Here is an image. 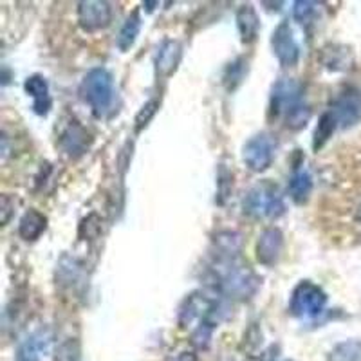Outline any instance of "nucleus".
<instances>
[{"instance_id":"4","label":"nucleus","mask_w":361,"mask_h":361,"mask_svg":"<svg viewBox=\"0 0 361 361\" xmlns=\"http://www.w3.org/2000/svg\"><path fill=\"white\" fill-rule=\"evenodd\" d=\"M243 212L244 215L255 221L280 217L286 212V204H283V195L279 185L266 179L251 186L243 201Z\"/></svg>"},{"instance_id":"31","label":"nucleus","mask_w":361,"mask_h":361,"mask_svg":"<svg viewBox=\"0 0 361 361\" xmlns=\"http://www.w3.org/2000/svg\"><path fill=\"white\" fill-rule=\"evenodd\" d=\"M176 361H199L197 354L192 353V350H185V353H180L179 356L176 357Z\"/></svg>"},{"instance_id":"14","label":"nucleus","mask_w":361,"mask_h":361,"mask_svg":"<svg viewBox=\"0 0 361 361\" xmlns=\"http://www.w3.org/2000/svg\"><path fill=\"white\" fill-rule=\"evenodd\" d=\"M90 143H92V137L78 121H71L66 130L62 132V135H60V148L74 159L83 156L89 150Z\"/></svg>"},{"instance_id":"22","label":"nucleus","mask_w":361,"mask_h":361,"mask_svg":"<svg viewBox=\"0 0 361 361\" xmlns=\"http://www.w3.org/2000/svg\"><path fill=\"white\" fill-rule=\"evenodd\" d=\"M247 74V60L246 58H237L231 63H228V67L224 69L222 74V83H224L226 90L228 92H233L240 83L244 82Z\"/></svg>"},{"instance_id":"9","label":"nucleus","mask_w":361,"mask_h":361,"mask_svg":"<svg viewBox=\"0 0 361 361\" xmlns=\"http://www.w3.org/2000/svg\"><path fill=\"white\" fill-rule=\"evenodd\" d=\"M271 49L283 67H295L300 60V45L288 20L280 22L271 35Z\"/></svg>"},{"instance_id":"20","label":"nucleus","mask_w":361,"mask_h":361,"mask_svg":"<svg viewBox=\"0 0 361 361\" xmlns=\"http://www.w3.org/2000/svg\"><path fill=\"white\" fill-rule=\"evenodd\" d=\"M141 25H143V20H141L140 13H130L127 20H125V24L119 29L118 40H116V45H118V49L121 53H127L132 45L135 44V40H137V37L141 33Z\"/></svg>"},{"instance_id":"18","label":"nucleus","mask_w":361,"mask_h":361,"mask_svg":"<svg viewBox=\"0 0 361 361\" xmlns=\"http://www.w3.org/2000/svg\"><path fill=\"white\" fill-rule=\"evenodd\" d=\"M45 230H47V217L35 208L27 209L18 222V235L25 243L38 240L45 233Z\"/></svg>"},{"instance_id":"13","label":"nucleus","mask_w":361,"mask_h":361,"mask_svg":"<svg viewBox=\"0 0 361 361\" xmlns=\"http://www.w3.org/2000/svg\"><path fill=\"white\" fill-rule=\"evenodd\" d=\"M25 94L33 99V112L37 116H47L53 107V98L49 92V83L42 74H31L24 82Z\"/></svg>"},{"instance_id":"21","label":"nucleus","mask_w":361,"mask_h":361,"mask_svg":"<svg viewBox=\"0 0 361 361\" xmlns=\"http://www.w3.org/2000/svg\"><path fill=\"white\" fill-rule=\"evenodd\" d=\"M340 127L334 118V114L331 111H325L324 114L320 116L318 119V125L314 128V134H312V148H314L316 152L324 148L327 145V141L333 137V134L336 132V128Z\"/></svg>"},{"instance_id":"27","label":"nucleus","mask_w":361,"mask_h":361,"mask_svg":"<svg viewBox=\"0 0 361 361\" xmlns=\"http://www.w3.org/2000/svg\"><path fill=\"white\" fill-rule=\"evenodd\" d=\"M233 192V172L226 169V164L219 166L217 173V202L224 204Z\"/></svg>"},{"instance_id":"28","label":"nucleus","mask_w":361,"mask_h":361,"mask_svg":"<svg viewBox=\"0 0 361 361\" xmlns=\"http://www.w3.org/2000/svg\"><path fill=\"white\" fill-rule=\"evenodd\" d=\"M15 361H40V341L37 336H31L18 345Z\"/></svg>"},{"instance_id":"24","label":"nucleus","mask_w":361,"mask_h":361,"mask_svg":"<svg viewBox=\"0 0 361 361\" xmlns=\"http://www.w3.org/2000/svg\"><path fill=\"white\" fill-rule=\"evenodd\" d=\"M318 8L320 4L318 2H311V0H296L293 4V18L296 22H300L302 25H307L314 20V17L318 15Z\"/></svg>"},{"instance_id":"16","label":"nucleus","mask_w":361,"mask_h":361,"mask_svg":"<svg viewBox=\"0 0 361 361\" xmlns=\"http://www.w3.org/2000/svg\"><path fill=\"white\" fill-rule=\"evenodd\" d=\"M237 29L238 35H240V40L243 44H253L260 33V18L257 9L251 4H243L237 9Z\"/></svg>"},{"instance_id":"7","label":"nucleus","mask_w":361,"mask_h":361,"mask_svg":"<svg viewBox=\"0 0 361 361\" xmlns=\"http://www.w3.org/2000/svg\"><path fill=\"white\" fill-rule=\"evenodd\" d=\"M276 154V140L267 132L255 134L243 148V161L251 172H266Z\"/></svg>"},{"instance_id":"2","label":"nucleus","mask_w":361,"mask_h":361,"mask_svg":"<svg viewBox=\"0 0 361 361\" xmlns=\"http://www.w3.org/2000/svg\"><path fill=\"white\" fill-rule=\"evenodd\" d=\"M271 121H282L289 130H302L311 119V107L305 102L304 87L295 78H280L273 83L269 94Z\"/></svg>"},{"instance_id":"11","label":"nucleus","mask_w":361,"mask_h":361,"mask_svg":"<svg viewBox=\"0 0 361 361\" xmlns=\"http://www.w3.org/2000/svg\"><path fill=\"white\" fill-rule=\"evenodd\" d=\"M283 251V233L271 226L266 228L262 233L257 238V244H255V255H257V260H259L262 266L273 267L280 260Z\"/></svg>"},{"instance_id":"6","label":"nucleus","mask_w":361,"mask_h":361,"mask_svg":"<svg viewBox=\"0 0 361 361\" xmlns=\"http://www.w3.org/2000/svg\"><path fill=\"white\" fill-rule=\"evenodd\" d=\"M327 293L311 280H302V282L293 289L291 298H289V312L295 318L302 320H314L322 316L327 307Z\"/></svg>"},{"instance_id":"17","label":"nucleus","mask_w":361,"mask_h":361,"mask_svg":"<svg viewBox=\"0 0 361 361\" xmlns=\"http://www.w3.org/2000/svg\"><path fill=\"white\" fill-rule=\"evenodd\" d=\"M243 251V235L238 231L224 230L214 237V259H238Z\"/></svg>"},{"instance_id":"23","label":"nucleus","mask_w":361,"mask_h":361,"mask_svg":"<svg viewBox=\"0 0 361 361\" xmlns=\"http://www.w3.org/2000/svg\"><path fill=\"white\" fill-rule=\"evenodd\" d=\"M327 361H361V340H345L334 345Z\"/></svg>"},{"instance_id":"30","label":"nucleus","mask_w":361,"mask_h":361,"mask_svg":"<svg viewBox=\"0 0 361 361\" xmlns=\"http://www.w3.org/2000/svg\"><path fill=\"white\" fill-rule=\"evenodd\" d=\"M13 208H15V199L9 197L8 193L2 195V199H0V222H2V226L11 221Z\"/></svg>"},{"instance_id":"10","label":"nucleus","mask_w":361,"mask_h":361,"mask_svg":"<svg viewBox=\"0 0 361 361\" xmlns=\"http://www.w3.org/2000/svg\"><path fill=\"white\" fill-rule=\"evenodd\" d=\"M112 22V6L105 0H83L78 4V24L87 33L109 27Z\"/></svg>"},{"instance_id":"32","label":"nucleus","mask_w":361,"mask_h":361,"mask_svg":"<svg viewBox=\"0 0 361 361\" xmlns=\"http://www.w3.org/2000/svg\"><path fill=\"white\" fill-rule=\"evenodd\" d=\"M356 221L361 222V204L357 206V209H356Z\"/></svg>"},{"instance_id":"12","label":"nucleus","mask_w":361,"mask_h":361,"mask_svg":"<svg viewBox=\"0 0 361 361\" xmlns=\"http://www.w3.org/2000/svg\"><path fill=\"white\" fill-rule=\"evenodd\" d=\"M180 60H183V44L179 40H173V38H166L157 47L154 66H156L159 76L169 78L179 69Z\"/></svg>"},{"instance_id":"3","label":"nucleus","mask_w":361,"mask_h":361,"mask_svg":"<svg viewBox=\"0 0 361 361\" xmlns=\"http://www.w3.org/2000/svg\"><path fill=\"white\" fill-rule=\"evenodd\" d=\"M80 96L98 119L107 118L116 102L114 76L105 67H94L83 76Z\"/></svg>"},{"instance_id":"1","label":"nucleus","mask_w":361,"mask_h":361,"mask_svg":"<svg viewBox=\"0 0 361 361\" xmlns=\"http://www.w3.org/2000/svg\"><path fill=\"white\" fill-rule=\"evenodd\" d=\"M209 283L215 293L230 300L246 302L260 289V276L238 259H214L209 264Z\"/></svg>"},{"instance_id":"26","label":"nucleus","mask_w":361,"mask_h":361,"mask_svg":"<svg viewBox=\"0 0 361 361\" xmlns=\"http://www.w3.org/2000/svg\"><path fill=\"white\" fill-rule=\"evenodd\" d=\"M159 99H148L147 103H145L143 107L137 111V114H135V119H134V130L140 134V132H143L145 128L150 125V121L154 119V116L157 114V111H159Z\"/></svg>"},{"instance_id":"15","label":"nucleus","mask_w":361,"mask_h":361,"mask_svg":"<svg viewBox=\"0 0 361 361\" xmlns=\"http://www.w3.org/2000/svg\"><path fill=\"white\" fill-rule=\"evenodd\" d=\"M312 176L309 169L304 164V161H300L293 166L291 177H289V195L296 204H305L311 199L312 193Z\"/></svg>"},{"instance_id":"5","label":"nucleus","mask_w":361,"mask_h":361,"mask_svg":"<svg viewBox=\"0 0 361 361\" xmlns=\"http://www.w3.org/2000/svg\"><path fill=\"white\" fill-rule=\"evenodd\" d=\"M224 318V307H222L221 300L215 296H209L202 291H193L183 300V304L179 305V320L180 327H188L197 322H215L221 324Z\"/></svg>"},{"instance_id":"19","label":"nucleus","mask_w":361,"mask_h":361,"mask_svg":"<svg viewBox=\"0 0 361 361\" xmlns=\"http://www.w3.org/2000/svg\"><path fill=\"white\" fill-rule=\"evenodd\" d=\"M322 62L327 67L329 71H334V73H340V71H347L353 67L354 56L353 49L347 47V45H338V44H329L327 47H324V53H322Z\"/></svg>"},{"instance_id":"25","label":"nucleus","mask_w":361,"mask_h":361,"mask_svg":"<svg viewBox=\"0 0 361 361\" xmlns=\"http://www.w3.org/2000/svg\"><path fill=\"white\" fill-rule=\"evenodd\" d=\"M217 327L219 324H215V322H201L197 327L193 329L192 343L195 345L197 349L206 350L209 347V343H212V338H214V333Z\"/></svg>"},{"instance_id":"8","label":"nucleus","mask_w":361,"mask_h":361,"mask_svg":"<svg viewBox=\"0 0 361 361\" xmlns=\"http://www.w3.org/2000/svg\"><path fill=\"white\" fill-rule=\"evenodd\" d=\"M329 111L333 112L341 128L361 123V90L356 87H345L333 99Z\"/></svg>"},{"instance_id":"29","label":"nucleus","mask_w":361,"mask_h":361,"mask_svg":"<svg viewBox=\"0 0 361 361\" xmlns=\"http://www.w3.org/2000/svg\"><path fill=\"white\" fill-rule=\"evenodd\" d=\"M78 354H80L78 343H76V341H67V343L62 345V347H60V350H58L56 360L58 361H78Z\"/></svg>"}]
</instances>
